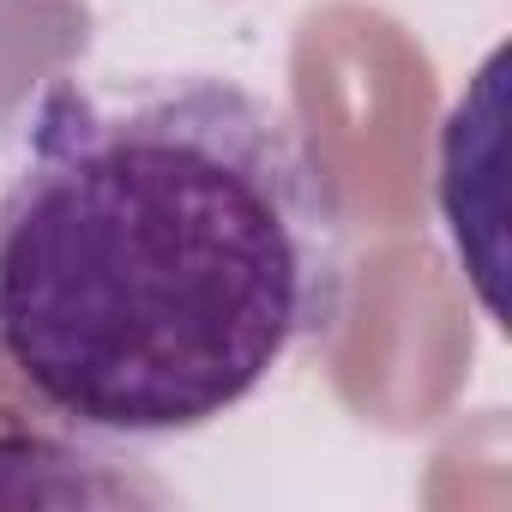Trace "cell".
Listing matches in <instances>:
<instances>
[{
	"mask_svg": "<svg viewBox=\"0 0 512 512\" xmlns=\"http://www.w3.org/2000/svg\"><path fill=\"white\" fill-rule=\"evenodd\" d=\"M338 290V187L290 109L217 73L43 91L0 193V362L61 422L205 428Z\"/></svg>",
	"mask_w": 512,
	"mask_h": 512,
	"instance_id": "obj_1",
	"label": "cell"
}]
</instances>
